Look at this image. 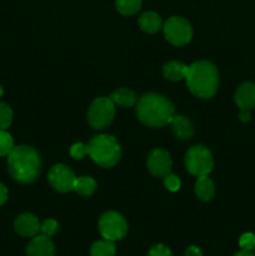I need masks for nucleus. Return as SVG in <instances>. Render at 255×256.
<instances>
[{
  "label": "nucleus",
  "mask_w": 255,
  "mask_h": 256,
  "mask_svg": "<svg viewBox=\"0 0 255 256\" xmlns=\"http://www.w3.org/2000/svg\"><path fill=\"white\" fill-rule=\"evenodd\" d=\"M42 160L34 148L29 145H19L12 148L8 154V170L15 182L20 184H30L40 174Z\"/></svg>",
  "instance_id": "f257e3e1"
},
{
  "label": "nucleus",
  "mask_w": 255,
  "mask_h": 256,
  "mask_svg": "<svg viewBox=\"0 0 255 256\" xmlns=\"http://www.w3.org/2000/svg\"><path fill=\"white\" fill-rule=\"evenodd\" d=\"M174 105L168 98L155 92L142 95L136 105V115L140 122L149 128H162L170 124L174 118Z\"/></svg>",
  "instance_id": "f03ea898"
},
{
  "label": "nucleus",
  "mask_w": 255,
  "mask_h": 256,
  "mask_svg": "<svg viewBox=\"0 0 255 256\" xmlns=\"http://www.w3.org/2000/svg\"><path fill=\"white\" fill-rule=\"evenodd\" d=\"M185 80L189 90L195 96L209 99L216 92L219 74L216 66L212 62L202 60L190 65Z\"/></svg>",
  "instance_id": "7ed1b4c3"
},
{
  "label": "nucleus",
  "mask_w": 255,
  "mask_h": 256,
  "mask_svg": "<svg viewBox=\"0 0 255 256\" xmlns=\"http://www.w3.org/2000/svg\"><path fill=\"white\" fill-rule=\"evenodd\" d=\"M88 155L99 166L112 168L122 158V148L112 135H96L88 144Z\"/></svg>",
  "instance_id": "20e7f679"
},
{
  "label": "nucleus",
  "mask_w": 255,
  "mask_h": 256,
  "mask_svg": "<svg viewBox=\"0 0 255 256\" xmlns=\"http://www.w3.org/2000/svg\"><path fill=\"white\" fill-rule=\"evenodd\" d=\"M214 166L212 155L204 145H194L185 154V168L195 176L209 175Z\"/></svg>",
  "instance_id": "39448f33"
},
{
  "label": "nucleus",
  "mask_w": 255,
  "mask_h": 256,
  "mask_svg": "<svg viewBox=\"0 0 255 256\" xmlns=\"http://www.w3.org/2000/svg\"><path fill=\"white\" fill-rule=\"evenodd\" d=\"M115 116V105L109 98H98L92 102L88 112V122L90 126L102 130L109 126Z\"/></svg>",
  "instance_id": "423d86ee"
},
{
  "label": "nucleus",
  "mask_w": 255,
  "mask_h": 256,
  "mask_svg": "<svg viewBox=\"0 0 255 256\" xmlns=\"http://www.w3.org/2000/svg\"><path fill=\"white\" fill-rule=\"evenodd\" d=\"M99 232L104 239L116 242L125 238L128 232V222L116 212H106L99 220Z\"/></svg>",
  "instance_id": "0eeeda50"
},
{
  "label": "nucleus",
  "mask_w": 255,
  "mask_h": 256,
  "mask_svg": "<svg viewBox=\"0 0 255 256\" xmlns=\"http://www.w3.org/2000/svg\"><path fill=\"white\" fill-rule=\"evenodd\" d=\"M164 34L168 42L176 46L188 44L192 38V28L186 19L172 16L164 24Z\"/></svg>",
  "instance_id": "6e6552de"
},
{
  "label": "nucleus",
  "mask_w": 255,
  "mask_h": 256,
  "mask_svg": "<svg viewBox=\"0 0 255 256\" xmlns=\"http://www.w3.org/2000/svg\"><path fill=\"white\" fill-rule=\"evenodd\" d=\"M50 185L59 192H69L74 190L76 176L69 166L64 164H56L50 169L48 174Z\"/></svg>",
  "instance_id": "1a4fd4ad"
},
{
  "label": "nucleus",
  "mask_w": 255,
  "mask_h": 256,
  "mask_svg": "<svg viewBox=\"0 0 255 256\" xmlns=\"http://www.w3.org/2000/svg\"><path fill=\"white\" fill-rule=\"evenodd\" d=\"M172 160L169 152L162 149H154L148 156V169L154 176H165L170 174Z\"/></svg>",
  "instance_id": "9d476101"
},
{
  "label": "nucleus",
  "mask_w": 255,
  "mask_h": 256,
  "mask_svg": "<svg viewBox=\"0 0 255 256\" xmlns=\"http://www.w3.org/2000/svg\"><path fill=\"white\" fill-rule=\"evenodd\" d=\"M15 232L19 235L24 238H34L36 236L38 232L42 229V224H40L39 219L32 214H25L19 215L14 222Z\"/></svg>",
  "instance_id": "9b49d317"
},
{
  "label": "nucleus",
  "mask_w": 255,
  "mask_h": 256,
  "mask_svg": "<svg viewBox=\"0 0 255 256\" xmlns=\"http://www.w3.org/2000/svg\"><path fill=\"white\" fill-rule=\"evenodd\" d=\"M235 104L240 112H250L255 108V84L244 82L235 92Z\"/></svg>",
  "instance_id": "f8f14e48"
},
{
  "label": "nucleus",
  "mask_w": 255,
  "mask_h": 256,
  "mask_svg": "<svg viewBox=\"0 0 255 256\" xmlns=\"http://www.w3.org/2000/svg\"><path fill=\"white\" fill-rule=\"evenodd\" d=\"M28 256H55V246L46 235H36L26 248Z\"/></svg>",
  "instance_id": "ddd939ff"
},
{
  "label": "nucleus",
  "mask_w": 255,
  "mask_h": 256,
  "mask_svg": "<svg viewBox=\"0 0 255 256\" xmlns=\"http://www.w3.org/2000/svg\"><path fill=\"white\" fill-rule=\"evenodd\" d=\"M172 132L180 140H188L194 135V126L192 122L184 115H174L172 120Z\"/></svg>",
  "instance_id": "4468645a"
},
{
  "label": "nucleus",
  "mask_w": 255,
  "mask_h": 256,
  "mask_svg": "<svg viewBox=\"0 0 255 256\" xmlns=\"http://www.w3.org/2000/svg\"><path fill=\"white\" fill-rule=\"evenodd\" d=\"M195 194L202 202H210L215 195V185L208 175L198 176L195 184Z\"/></svg>",
  "instance_id": "2eb2a0df"
},
{
  "label": "nucleus",
  "mask_w": 255,
  "mask_h": 256,
  "mask_svg": "<svg viewBox=\"0 0 255 256\" xmlns=\"http://www.w3.org/2000/svg\"><path fill=\"white\" fill-rule=\"evenodd\" d=\"M188 69L189 66H186L185 64L180 62H168L162 68V75H164L165 79L172 80V82H179V80L185 79L188 74Z\"/></svg>",
  "instance_id": "dca6fc26"
},
{
  "label": "nucleus",
  "mask_w": 255,
  "mask_h": 256,
  "mask_svg": "<svg viewBox=\"0 0 255 256\" xmlns=\"http://www.w3.org/2000/svg\"><path fill=\"white\" fill-rule=\"evenodd\" d=\"M162 18L154 12H146L140 15L139 18L140 29L145 32H149V34H154V32H159L162 29Z\"/></svg>",
  "instance_id": "f3484780"
},
{
  "label": "nucleus",
  "mask_w": 255,
  "mask_h": 256,
  "mask_svg": "<svg viewBox=\"0 0 255 256\" xmlns=\"http://www.w3.org/2000/svg\"><path fill=\"white\" fill-rule=\"evenodd\" d=\"M109 99L114 105L122 108H130L136 104V95L128 88H120V89L115 90L114 92H112Z\"/></svg>",
  "instance_id": "a211bd4d"
},
{
  "label": "nucleus",
  "mask_w": 255,
  "mask_h": 256,
  "mask_svg": "<svg viewBox=\"0 0 255 256\" xmlns=\"http://www.w3.org/2000/svg\"><path fill=\"white\" fill-rule=\"evenodd\" d=\"M115 252H116V248H115L114 242L106 239L95 242L90 249L92 256H114Z\"/></svg>",
  "instance_id": "6ab92c4d"
},
{
  "label": "nucleus",
  "mask_w": 255,
  "mask_h": 256,
  "mask_svg": "<svg viewBox=\"0 0 255 256\" xmlns=\"http://www.w3.org/2000/svg\"><path fill=\"white\" fill-rule=\"evenodd\" d=\"M96 189V182L90 176H80L76 178L74 184V190L80 195L89 196Z\"/></svg>",
  "instance_id": "aec40b11"
},
{
  "label": "nucleus",
  "mask_w": 255,
  "mask_h": 256,
  "mask_svg": "<svg viewBox=\"0 0 255 256\" xmlns=\"http://www.w3.org/2000/svg\"><path fill=\"white\" fill-rule=\"evenodd\" d=\"M142 2V0H115V6L120 14L130 16L139 12Z\"/></svg>",
  "instance_id": "412c9836"
},
{
  "label": "nucleus",
  "mask_w": 255,
  "mask_h": 256,
  "mask_svg": "<svg viewBox=\"0 0 255 256\" xmlns=\"http://www.w3.org/2000/svg\"><path fill=\"white\" fill-rule=\"evenodd\" d=\"M14 148V140L12 135L5 130H0V156H8Z\"/></svg>",
  "instance_id": "4be33fe9"
},
{
  "label": "nucleus",
  "mask_w": 255,
  "mask_h": 256,
  "mask_svg": "<svg viewBox=\"0 0 255 256\" xmlns=\"http://www.w3.org/2000/svg\"><path fill=\"white\" fill-rule=\"evenodd\" d=\"M12 112L5 102H0V130H5L12 125Z\"/></svg>",
  "instance_id": "5701e85b"
},
{
  "label": "nucleus",
  "mask_w": 255,
  "mask_h": 256,
  "mask_svg": "<svg viewBox=\"0 0 255 256\" xmlns=\"http://www.w3.org/2000/svg\"><path fill=\"white\" fill-rule=\"evenodd\" d=\"M239 245L242 250H246V252H252L255 249V235L252 232H245L242 235L239 240Z\"/></svg>",
  "instance_id": "b1692460"
},
{
  "label": "nucleus",
  "mask_w": 255,
  "mask_h": 256,
  "mask_svg": "<svg viewBox=\"0 0 255 256\" xmlns=\"http://www.w3.org/2000/svg\"><path fill=\"white\" fill-rule=\"evenodd\" d=\"M164 185L169 192H178L180 189V179L174 174H168L164 176Z\"/></svg>",
  "instance_id": "393cba45"
},
{
  "label": "nucleus",
  "mask_w": 255,
  "mask_h": 256,
  "mask_svg": "<svg viewBox=\"0 0 255 256\" xmlns=\"http://www.w3.org/2000/svg\"><path fill=\"white\" fill-rule=\"evenodd\" d=\"M58 228H59L58 222H55L54 219H48L42 224V229H40V232H42V235H46V236L50 238L58 232Z\"/></svg>",
  "instance_id": "a878e982"
},
{
  "label": "nucleus",
  "mask_w": 255,
  "mask_h": 256,
  "mask_svg": "<svg viewBox=\"0 0 255 256\" xmlns=\"http://www.w3.org/2000/svg\"><path fill=\"white\" fill-rule=\"evenodd\" d=\"M70 155H72L74 159H82L85 155H88V145L82 144V142H76L72 146L70 149Z\"/></svg>",
  "instance_id": "bb28decb"
},
{
  "label": "nucleus",
  "mask_w": 255,
  "mask_h": 256,
  "mask_svg": "<svg viewBox=\"0 0 255 256\" xmlns=\"http://www.w3.org/2000/svg\"><path fill=\"white\" fill-rule=\"evenodd\" d=\"M148 256H172V252H170L169 248H166L165 245L158 244L154 245V246L149 250Z\"/></svg>",
  "instance_id": "cd10ccee"
},
{
  "label": "nucleus",
  "mask_w": 255,
  "mask_h": 256,
  "mask_svg": "<svg viewBox=\"0 0 255 256\" xmlns=\"http://www.w3.org/2000/svg\"><path fill=\"white\" fill-rule=\"evenodd\" d=\"M185 256H202V252L199 248L189 246L185 252Z\"/></svg>",
  "instance_id": "c85d7f7f"
},
{
  "label": "nucleus",
  "mask_w": 255,
  "mask_h": 256,
  "mask_svg": "<svg viewBox=\"0 0 255 256\" xmlns=\"http://www.w3.org/2000/svg\"><path fill=\"white\" fill-rule=\"evenodd\" d=\"M6 199H8V189L5 188L4 184L0 182V206L6 202Z\"/></svg>",
  "instance_id": "c756f323"
},
{
  "label": "nucleus",
  "mask_w": 255,
  "mask_h": 256,
  "mask_svg": "<svg viewBox=\"0 0 255 256\" xmlns=\"http://www.w3.org/2000/svg\"><path fill=\"white\" fill-rule=\"evenodd\" d=\"M250 112H240V114H239V119L242 120V122H249L250 120Z\"/></svg>",
  "instance_id": "7c9ffc66"
},
{
  "label": "nucleus",
  "mask_w": 255,
  "mask_h": 256,
  "mask_svg": "<svg viewBox=\"0 0 255 256\" xmlns=\"http://www.w3.org/2000/svg\"><path fill=\"white\" fill-rule=\"evenodd\" d=\"M234 256H255V254H252V252H246V250H242V252H236Z\"/></svg>",
  "instance_id": "2f4dec72"
},
{
  "label": "nucleus",
  "mask_w": 255,
  "mask_h": 256,
  "mask_svg": "<svg viewBox=\"0 0 255 256\" xmlns=\"http://www.w3.org/2000/svg\"><path fill=\"white\" fill-rule=\"evenodd\" d=\"M2 94H4V90H2V85H0V98H2Z\"/></svg>",
  "instance_id": "473e14b6"
}]
</instances>
